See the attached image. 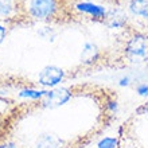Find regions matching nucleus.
<instances>
[{"instance_id":"9d476101","label":"nucleus","mask_w":148,"mask_h":148,"mask_svg":"<svg viewBox=\"0 0 148 148\" xmlns=\"http://www.w3.org/2000/svg\"><path fill=\"white\" fill-rule=\"evenodd\" d=\"M5 35H7V26L4 24V22L0 19V45L4 42L5 39Z\"/></svg>"},{"instance_id":"7ed1b4c3","label":"nucleus","mask_w":148,"mask_h":148,"mask_svg":"<svg viewBox=\"0 0 148 148\" xmlns=\"http://www.w3.org/2000/svg\"><path fill=\"white\" fill-rule=\"evenodd\" d=\"M66 78V71L62 67L55 66V65H49L45 66L38 74V84L43 88H57Z\"/></svg>"},{"instance_id":"6e6552de","label":"nucleus","mask_w":148,"mask_h":148,"mask_svg":"<svg viewBox=\"0 0 148 148\" xmlns=\"http://www.w3.org/2000/svg\"><path fill=\"white\" fill-rule=\"evenodd\" d=\"M19 12V4L16 0H0V19H12Z\"/></svg>"},{"instance_id":"f03ea898","label":"nucleus","mask_w":148,"mask_h":148,"mask_svg":"<svg viewBox=\"0 0 148 148\" xmlns=\"http://www.w3.org/2000/svg\"><path fill=\"white\" fill-rule=\"evenodd\" d=\"M24 10L32 19L47 22L61 12V0H26Z\"/></svg>"},{"instance_id":"423d86ee","label":"nucleus","mask_w":148,"mask_h":148,"mask_svg":"<svg viewBox=\"0 0 148 148\" xmlns=\"http://www.w3.org/2000/svg\"><path fill=\"white\" fill-rule=\"evenodd\" d=\"M101 58V50L100 47L96 45L94 42H85L82 45V50H81V63L84 66H93L94 63H97Z\"/></svg>"},{"instance_id":"20e7f679","label":"nucleus","mask_w":148,"mask_h":148,"mask_svg":"<svg viewBox=\"0 0 148 148\" xmlns=\"http://www.w3.org/2000/svg\"><path fill=\"white\" fill-rule=\"evenodd\" d=\"M73 8L79 15L88 16L93 20H101V22H104V19L106 18V14H108V8L105 5L96 3V1H90V0L75 1L73 4Z\"/></svg>"},{"instance_id":"f257e3e1","label":"nucleus","mask_w":148,"mask_h":148,"mask_svg":"<svg viewBox=\"0 0 148 148\" xmlns=\"http://www.w3.org/2000/svg\"><path fill=\"white\" fill-rule=\"evenodd\" d=\"M123 53L125 59L131 63H143L148 61V35L144 32H133L125 40Z\"/></svg>"},{"instance_id":"39448f33","label":"nucleus","mask_w":148,"mask_h":148,"mask_svg":"<svg viewBox=\"0 0 148 148\" xmlns=\"http://www.w3.org/2000/svg\"><path fill=\"white\" fill-rule=\"evenodd\" d=\"M105 26L109 28H124L128 23V12L121 7H112L108 8V14L106 18L104 19Z\"/></svg>"},{"instance_id":"0eeeda50","label":"nucleus","mask_w":148,"mask_h":148,"mask_svg":"<svg viewBox=\"0 0 148 148\" xmlns=\"http://www.w3.org/2000/svg\"><path fill=\"white\" fill-rule=\"evenodd\" d=\"M127 11L132 16L148 20V0H128Z\"/></svg>"},{"instance_id":"9b49d317","label":"nucleus","mask_w":148,"mask_h":148,"mask_svg":"<svg viewBox=\"0 0 148 148\" xmlns=\"http://www.w3.org/2000/svg\"><path fill=\"white\" fill-rule=\"evenodd\" d=\"M137 90H139V93H140V94H147V96H148V86L147 85L140 86Z\"/></svg>"},{"instance_id":"1a4fd4ad","label":"nucleus","mask_w":148,"mask_h":148,"mask_svg":"<svg viewBox=\"0 0 148 148\" xmlns=\"http://www.w3.org/2000/svg\"><path fill=\"white\" fill-rule=\"evenodd\" d=\"M38 35L42 39L47 40V42H54V39L57 38V31L51 27H40L38 30Z\"/></svg>"}]
</instances>
